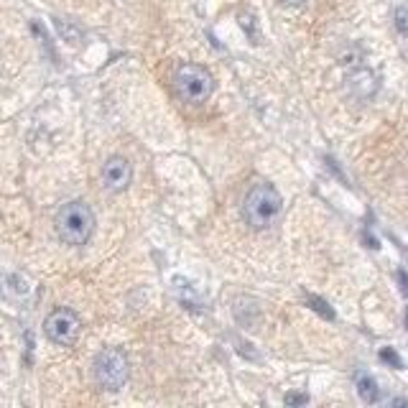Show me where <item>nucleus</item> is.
Instances as JSON below:
<instances>
[{
    "mask_svg": "<svg viewBox=\"0 0 408 408\" xmlns=\"http://www.w3.org/2000/svg\"><path fill=\"white\" fill-rule=\"evenodd\" d=\"M286 406H306L309 403V395L306 393H286Z\"/></svg>",
    "mask_w": 408,
    "mask_h": 408,
    "instance_id": "9b49d317",
    "label": "nucleus"
},
{
    "mask_svg": "<svg viewBox=\"0 0 408 408\" xmlns=\"http://www.w3.org/2000/svg\"><path fill=\"white\" fill-rule=\"evenodd\" d=\"M306 304L312 306V309L319 314V317H324V319H334V312H332V306L327 304L324 299H319V296H312V293H306Z\"/></svg>",
    "mask_w": 408,
    "mask_h": 408,
    "instance_id": "6e6552de",
    "label": "nucleus"
},
{
    "mask_svg": "<svg viewBox=\"0 0 408 408\" xmlns=\"http://www.w3.org/2000/svg\"><path fill=\"white\" fill-rule=\"evenodd\" d=\"M92 373H95V380L102 390H120L128 382V357L118 347H108L95 357V365H92Z\"/></svg>",
    "mask_w": 408,
    "mask_h": 408,
    "instance_id": "20e7f679",
    "label": "nucleus"
},
{
    "mask_svg": "<svg viewBox=\"0 0 408 408\" xmlns=\"http://www.w3.org/2000/svg\"><path fill=\"white\" fill-rule=\"evenodd\" d=\"M130 178H133V166L125 156H110L102 166V186L113 194H120L130 186Z\"/></svg>",
    "mask_w": 408,
    "mask_h": 408,
    "instance_id": "423d86ee",
    "label": "nucleus"
},
{
    "mask_svg": "<svg viewBox=\"0 0 408 408\" xmlns=\"http://www.w3.org/2000/svg\"><path fill=\"white\" fill-rule=\"evenodd\" d=\"M54 227H57L59 240L67 245H87L92 232H95V212L82 199L67 202L59 207Z\"/></svg>",
    "mask_w": 408,
    "mask_h": 408,
    "instance_id": "f257e3e1",
    "label": "nucleus"
},
{
    "mask_svg": "<svg viewBox=\"0 0 408 408\" xmlns=\"http://www.w3.org/2000/svg\"><path fill=\"white\" fill-rule=\"evenodd\" d=\"M57 28H59V33H62V36L67 38V41H69V44H76V41H79V33L72 31L69 26H64L62 21H57Z\"/></svg>",
    "mask_w": 408,
    "mask_h": 408,
    "instance_id": "f8f14e48",
    "label": "nucleus"
},
{
    "mask_svg": "<svg viewBox=\"0 0 408 408\" xmlns=\"http://www.w3.org/2000/svg\"><path fill=\"white\" fill-rule=\"evenodd\" d=\"M395 28H398V33H403V36L408 33V11L403 6L395 11Z\"/></svg>",
    "mask_w": 408,
    "mask_h": 408,
    "instance_id": "9d476101",
    "label": "nucleus"
},
{
    "mask_svg": "<svg viewBox=\"0 0 408 408\" xmlns=\"http://www.w3.org/2000/svg\"><path fill=\"white\" fill-rule=\"evenodd\" d=\"M398 280H401V283H403V293H408V276L406 273H403V271H398Z\"/></svg>",
    "mask_w": 408,
    "mask_h": 408,
    "instance_id": "4468645a",
    "label": "nucleus"
},
{
    "mask_svg": "<svg viewBox=\"0 0 408 408\" xmlns=\"http://www.w3.org/2000/svg\"><path fill=\"white\" fill-rule=\"evenodd\" d=\"M390 406H408L406 398H395V401H390Z\"/></svg>",
    "mask_w": 408,
    "mask_h": 408,
    "instance_id": "2eb2a0df",
    "label": "nucleus"
},
{
    "mask_svg": "<svg viewBox=\"0 0 408 408\" xmlns=\"http://www.w3.org/2000/svg\"><path fill=\"white\" fill-rule=\"evenodd\" d=\"M283 212V199L273 184H255L242 199V220L253 230H268Z\"/></svg>",
    "mask_w": 408,
    "mask_h": 408,
    "instance_id": "f03ea898",
    "label": "nucleus"
},
{
    "mask_svg": "<svg viewBox=\"0 0 408 408\" xmlns=\"http://www.w3.org/2000/svg\"><path fill=\"white\" fill-rule=\"evenodd\" d=\"M406 327H408V309H406Z\"/></svg>",
    "mask_w": 408,
    "mask_h": 408,
    "instance_id": "dca6fc26",
    "label": "nucleus"
},
{
    "mask_svg": "<svg viewBox=\"0 0 408 408\" xmlns=\"http://www.w3.org/2000/svg\"><path fill=\"white\" fill-rule=\"evenodd\" d=\"M355 382H357V393H360V398H363L365 403H378L380 390H378V382L373 380V378L365 375V373H357Z\"/></svg>",
    "mask_w": 408,
    "mask_h": 408,
    "instance_id": "0eeeda50",
    "label": "nucleus"
},
{
    "mask_svg": "<svg viewBox=\"0 0 408 408\" xmlns=\"http://www.w3.org/2000/svg\"><path fill=\"white\" fill-rule=\"evenodd\" d=\"M174 87L184 102L199 105V102L210 100V95L215 92V79L199 64H184V67H178L176 76H174Z\"/></svg>",
    "mask_w": 408,
    "mask_h": 408,
    "instance_id": "7ed1b4c3",
    "label": "nucleus"
},
{
    "mask_svg": "<svg viewBox=\"0 0 408 408\" xmlns=\"http://www.w3.org/2000/svg\"><path fill=\"white\" fill-rule=\"evenodd\" d=\"M79 332H82V322L72 309L67 306H59L49 317L44 319V334L49 342L59 344V347H72V344L79 339Z\"/></svg>",
    "mask_w": 408,
    "mask_h": 408,
    "instance_id": "39448f33",
    "label": "nucleus"
},
{
    "mask_svg": "<svg viewBox=\"0 0 408 408\" xmlns=\"http://www.w3.org/2000/svg\"><path fill=\"white\" fill-rule=\"evenodd\" d=\"M380 360H382V363L393 365V368H403V360L398 357V352L390 350V347H382V350H380Z\"/></svg>",
    "mask_w": 408,
    "mask_h": 408,
    "instance_id": "1a4fd4ad",
    "label": "nucleus"
},
{
    "mask_svg": "<svg viewBox=\"0 0 408 408\" xmlns=\"http://www.w3.org/2000/svg\"><path fill=\"white\" fill-rule=\"evenodd\" d=\"M280 6H288V8H299L304 6V0H278Z\"/></svg>",
    "mask_w": 408,
    "mask_h": 408,
    "instance_id": "ddd939ff",
    "label": "nucleus"
}]
</instances>
